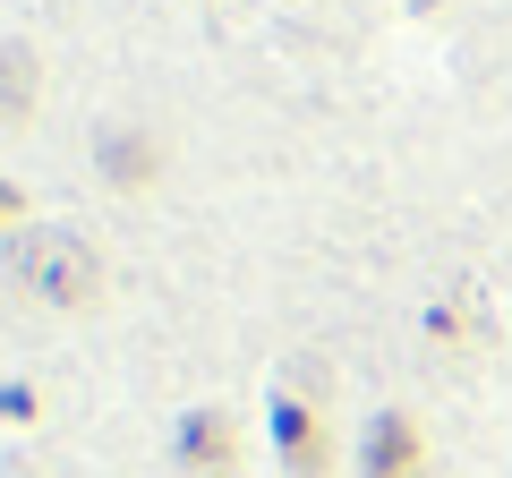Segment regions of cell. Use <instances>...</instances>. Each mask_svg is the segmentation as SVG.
Wrapping results in <instances>:
<instances>
[{
  "label": "cell",
  "mask_w": 512,
  "mask_h": 478,
  "mask_svg": "<svg viewBox=\"0 0 512 478\" xmlns=\"http://www.w3.org/2000/svg\"><path fill=\"white\" fill-rule=\"evenodd\" d=\"M18 274L35 282L43 299L77 308V299L94 291V274H103V265H94V248H86L77 231H26V239H18Z\"/></svg>",
  "instance_id": "6da1fadb"
},
{
  "label": "cell",
  "mask_w": 512,
  "mask_h": 478,
  "mask_svg": "<svg viewBox=\"0 0 512 478\" xmlns=\"http://www.w3.org/2000/svg\"><path fill=\"white\" fill-rule=\"evenodd\" d=\"M26 94H35V52L0 43V120H9V111H26Z\"/></svg>",
  "instance_id": "7a4b0ae2"
}]
</instances>
